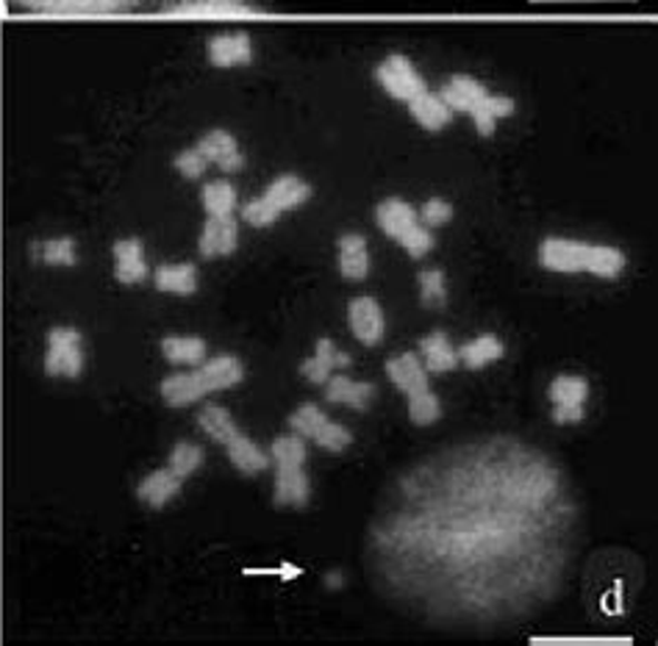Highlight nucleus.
<instances>
[{
  "label": "nucleus",
  "mask_w": 658,
  "mask_h": 646,
  "mask_svg": "<svg viewBox=\"0 0 658 646\" xmlns=\"http://www.w3.org/2000/svg\"><path fill=\"white\" fill-rule=\"evenodd\" d=\"M539 264L550 272H592L598 278H620L626 256L609 245H587L576 239H544L539 245Z\"/></svg>",
  "instance_id": "f257e3e1"
},
{
  "label": "nucleus",
  "mask_w": 658,
  "mask_h": 646,
  "mask_svg": "<svg viewBox=\"0 0 658 646\" xmlns=\"http://www.w3.org/2000/svg\"><path fill=\"white\" fill-rule=\"evenodd\" d=\"M245 378V367L236 356H217L204 361L187 375H170L161 384V397L170 408H187L193 402L204 400L212 391L234 389Z\"/></svg>",
  "instance_id": "f03ea898"
},
{
  "label": "nucleus",
  "mask_w": 658,
  "mask_h": 646,
  "mask_svg": "<svg viewBox=\"0 0 658 646\" xmlns=\"http://www.w3.org/2000/svg\"><path fill=\"white\" fill-rule=\"evenodd\" d=\"M375 222H379V228L384 230L390 239L401 241V247L412 258L429 256L431 247H434V233H431V228H425V225L420 222L418 209L409 206L406 200L390 198L384 200V203H379V209H375Z\"/></svg>",
  "instance_id": "7ed1b4c3"
},
{
  "label": "nucleus",
  "mask_w": 658,
  "mask_h": 646,
  "mask_svg": "<svg viewBox=\"0 0 658 646\" xmlns=\"http://www.w3.org/2000/svg\"><path fill=\"white\" fill-rule=\"evenodd\" d=\"M289 428L297 433L301 438H308L317 447L328 449V453H342L353 444V433L342 425L331 423L317 406H301L289 417Z\"/></svg>",
  "instance_id": "20e7f679"
},
{
  "label": "nucleus",
  "mask_w": 658,
  "mask_h": 646,
  "mask_svg": "<svg viewBox=\"0 0 658 646\" xmlns=\"http://www.w3.org/2000/svg\"><path fill=\"white\" fill-rule=\"evenodd\" d=\"M84 369V339L72 328H53L48 334L45 372L50 378H78Z\"/></svg>",
  "instance_id": "39448f33"
},
{
  "label": "nucleus",
  "mask_w": 658,
  "mask_h": 646,
  "mask_svg": "<svg viewBox=\"0 0 658 646\" xmlns=\"http://www.w3.org/2000/svg\"><path fill=\"white\" fill-rule=\"evenodd\" d=\"M165 17H187V20H245L262 17L264 9L247 0H178L159 11Z\"/></svg>",
  "instance_id": "423d86ee"
},
{
  "label": "nucleus",
  "mask_w": 658,
  "mask_h": 646,
  "mask_svg": "<svg viewBox=\"0 0 658 646\" xmlns=\"http://www.w3.org/2000/svg\"><path fill=\"white\" fill-rule=\"evenodd\" d=\"M375 78H379V83L384 87V92L390 95V98L403 100V103H409V100H414L420 92L429 89L423 76L418 72V67H414L403 53L386 56L379 64V70H375Z\"/></svg>",
  "instance_id": "0eeeda50"
},
{
  "label": "nucleus",
  "mask_w": 658,
  "mask_h": 646,
  "mask_svg": "<svg viewBox=\"0 0 658 646\" xmlns=\"http://www.w3.org/2000/svg\"><path fill=\"white\" fill-rule=\"evenodd\" d=\"M587 395H589V384L583 378H576V375H561V378H556L553 386H550V397H553L556 402V411H553L556 423L559 425L581 423Z\"/></svg>",
  "instance_id": "6e6552de"
},
{
  "label": "nucleus",
  "mask_w": 658,
  "mask_h": 646,
  "mask_svg": "<svg viewBox=\"0 0 658 646\" xmlns=\"http://www.w3.org/2000/svg\"><path fill=\"white\" fill-rule=\"evenodd\" d=\"M347 322H351L353 336L362 345L375 347L384 339V311H381L379 300L373 297H356L347 306Z\"/></svg>",
  "instance_id": "1a4fd4ad"
},
{
  "label": "nucleus",
  "mask_w": 658,
  "mask_h": 646,
  "mask_svg": "<svg viewBox=\"0 0 658 646\" xmlns=\"http://www.w3.org/2000/svg\"><path fill=\"white\" fill-rule=\"evenodd\" d=\"M312 497V486L303 464H275V505L281 508H303Z\"/></svg>",
  "instance_id": "9d476101"
},
{
  "label": "nucleus",
  "mask_w": 658,
  "mask_h": 646,
  "mask_svg": "<svg viewBox=\"0 0 658 646\" xmlns=\"http://www.w3.org/2000/svg\"><path fill=\"white\" fill-rule=\"evenodd\" d=\"M239 245V225L234 217H209L200 230L198 250L204 258L230 256Z\"/></svg>",
  "instance_id": "9b49d317"
},
{
  "label": "nucleus",
  "mask_w": 658,
  "mask_h": 646,
  "mask_svg": "<svg viewBox=\"0 0 658 646\" xmlns=\"http://www.w3.org/2000/svg\"><path fill=\"white\" fill-rule=\"evenodd\" d=\"M206 56L209 61L219 70H228V67H239V64H251L253 59V44L251 37L245 31H234V33H217V37L209 39L206 44Z\"/></svg>",
  "instance_id": "f8f14e48"
},
{
  "label": "nucleus",
  "mask_w": 658,
  "mask_h": 646,
  "mask_svg": "<svg viewBox=\"0 0 658 646\" xmlns=\"http://www.w3.org/2000/svg\"><path fill=\"white\" fill-rule=\"evenodd\" d=\"M195 148L206 156L209 165H217L223 172H239L245 167V153H242L236 137H230L228 131H219V128L209 131L206 137H200Z\"/></svg>",
  "instance_id": "ddd939ff"
},
{
  "label": "nucleus",
  "mask_w": 658,
  "mask_h": 646,
  "mask_svg": "<svg viewBox=\"0 0 658 646\" xmlns=\"http://www.w3.org/2000/svg\"><path fill=\"white\" fill-rule=\"evenodd\" d=\"M115 252V278L120 284H143L148 278V261H145V247L139 239H120L111 247Z\"/></svg>",
  "instance_id": "4468645a"
},
{
  "label": "nucleus",
  "mask_w": 658,
  "mask_h": 646,
  "mask_svg": "<svg viewBox=\"0 0 658 646\" xmlns=\"http://www.w3.org/2000/svg\"><path fill=\"white\" fill-rule=\"evenodd\" d=\"M373 397H375V384H367V380H351V378H342V375L325 380V400L336 402V406L367 411Z\"/></svg>",
  "instance_id": "2eb2a0df"
},
{
  "label": "nucleus",
  "mask_w": 658,
  "mask_h": 646,
  "mask_svg": "<svg viewBox=\"0 0 658 646\" xmlns=\"http://www.w3.org/2000/svg\"><path fill=\"white\" fill-rule=\"evenodd\" d=\"M487 95H489L487 87H483L481 81L459 72V76H453L448 83H444L439 98L450 106V111H464V115H470V111H475L478 106L483 103Z\"/></svg>",
  "instance_id": "dca6fc26"
},
{
  "label": "nucleus",
  "mask_w": 658,
  "mask_h": 646,
  "mask_svg": "<svg viewBox=\"0 0 658 646\" xmlns=\"http://www.w3.org/2000/svg\"><path fill=\"white\" fill-rule=\"evenodd\" d=\"M386 375H390L392 384L403 391V395H418V391L431 389L429 375H425L423 361H420L414 352H403V356H395L386 361Z\"/></svg>",
  "instance_id": "f3484780"
},
{
  "label": "nucleus",
  "mask_w": 658,
  "mask_h": 646,
  "mask_svg": "<svg viewBox=\"0 0 658 646\" xmlns=\"http://www.w3.org/2000/svg\"><path fill=\"white\" fill-rule=\"evenodd\" d=\"M262 198L267 200L278 215H284V211L301 209V206L312 198V187L297 176H281L269 183L267 192H264Z\"/></svg>",
  "instance_id": "a211bd4d"
},
{
  "label": "nucleus",
  "mask_w": 658,
  "mask_h": 646,
  "mask_svg": "<svg viewBox=\"0 0 658 646\" xmlns=\"http://www.w3.org/2000/svg\"><path fill=\"white\" fill-rule=\"evenodd\" d=\"M345 367H351V356H347V352L336 350L334 341H331V339H320L317 341V352H314V358L303 361L301 375L306 380H312V384H325V380L331 378V372H334V369H345Z\"/></svg>",
  "instance_id": "6ab92c4d"
},
{
  "label": "nucleus",
  "mask_w": 658,
  "mask_h": 646,
  "mask_svg": "<svg viewBox=\"0 0 658 646\" xmlns=\"http://www.w3.org/2000/svg\"><path fill=\"white\" fill-rule=\"evenodd\" d=\"M181 486H184V477H178L176 471L167 466V469L154 471V475H148L143 483H139L137 497L143 499L145 505H150V508H165L173 497H178Z\"/></svg>",
  "instance_id": "aec40b11"
},
{
  "label": "nucleus",
  "mask_w": 658,
  "mask_h": 646,
  "mask_svg": "<svg viewBox=\"0 0 658 646\" xmlns=\"http://www.w3.org/2000/svg\"><path fill=\"white\" fill-rule=\"evenodd\" d=\"M409 115H412L414 122H420L425 131H442V128L450 126V120H453L450 106L444 103L439 95L429 92V89L420 92L414 100H409Z\"/></svg>",
  "instance_id": "412c9836"
},
{
  "label": "nucleus",
  "mask_w": 658,
  "mask_h": 646,
  "mask_svg": "<svg viewBox=\"0 0 658 646\" xmlns=\"http://www.w3.org/2000/svg\"><path fill=\"white\" fill-rule=\"evenodd\" d=\"M154 284L165 295L189 297L198 289V269L195 264H161L154 275Z\"/></svg>",
  "instance_id": "4be33fe9"
},
{
  "label": "nucleus",
  "mask_w": 658,
  "mask_h": 646,
  "mask_svg": "<svg viewBox=\"0 0 658 646\" xmlns=\"http://www.w3.org/2000/svg\"><path fill=\"white\" fill-rule=\"evenodd\" d=\"M340 272L347 280H364L370 272L367 239L362 233H345L340 239Z\"/></svg>",
  "instance_id": "5701e85b"
},
{
  "label": "nucleus",
  "mask_w": 658,
  "mask_h": 646,
  "mask_svg": "<svg viewBox=\"0 0 658 646\" xmlns=\"http://www.w3.org/2000/svg\"><path fill=\"white\" fill-rule=\"evenodd\" d=\"M225 453H228L230 464L242 471V475H262L269 466V455L264 449H258L251 438H245L242 433H236L234 438L223 444Z\"/></svg>",
  "instance_id": "b1692460"
},
{
  "label": "nucleus",
  "mask_w": 658,
  "mask_h": 646,
  "mask_svg": "<svg viewBox=\"0 0 658 646\" xmlns=\"http://www.w3.org/2000/svg\"><path fill=\"white\" fill-rule=\"evenodd\" d=\"M420 352L425 358V369L429 372H450V369L459 367V352L450 345L444 334H431L420 341Z\"/></svg>",
  "instance_id": "393cba45"
},
{
  "label": "nucleus",
  "mask_w": 658,
  "mask_h": 646,
  "mask_svg": "<svg viewBox=\"0 0 658 646\" xmlns=\"http://www.w3.org/2000/svg\"><path fill=\"white\" fill-rule=\"evenodd\" d=\"M161 352L170 364H187V367H200L206 361V341L198 336H167L161 341Z\"/></svg>",
  "instance_id": "a878e982"
},
{
  "label": "nucleus",
  "mask_w": 658,
  "mask_h": 646,
  "mask_svg": "<svg viewBox=\"0 0 658 646\" xmlns=\"http://www.w3.org/2000/svg\"><path fill=\"white\" fill-rule=\"evenodd\" d=\"M459 352V361L464 364L467 369H483L489 364H494L498 358H503V341L498 336H478V339L467 341Z\"/></svg>",
  "instance_id": "bb28decb"
},
{
  "label": "nucleus",
  "mask_w": 658,
  "mask_h": 646,
  "mask_svg": "<svg viewBox=\"0 0 658 646\" xmlns=\"http://www.w3.org/2000/svg\"><path fill=\"white\" fill-rule=\"evenodd\" d=\"M511 115H514V100L505 98V95H487L483 103L478 106L475 111H470L472 122H475L481 137H492L500 117H511Z\"/></svg>",
  "instance_id": "cd10ccee"
},
{
  "label": "nucleus",
  "mask_w": 658,
  "mask_h": 646,
  "mask_svg": "<svg viewBox=\"0 0 658 646\" xmlns=\"http://www.w3.org/2000/svg\"><path fill=\"white\" fill-rule=\"evenodd\" d=\"M137 0H22L28 9H45V11H117L128 9Z\"/></svg>",
  "instance_id": "c85d7f7f"
},
{
  "label": "nucleus",
  "mask_w": 658,
  "mask_h": 646,
  "mask_svg": "<svg viewBox=\"0 0 658 646\" xmlns=\"http://www.w3.org/2000/svg\"><path fill=\"white\" fill-rule=\"evenodd\" d=\"M239 195L230 181H209L204 187V209L209 217H234Z\"/></svg>",
  "instance_id": "c756f323"
},
{
  "label": "nucleus",
  "mask_w": 658,
  "mask_h": 646,
  "mask_svg": "<svg viewBox=\"0 0 658 646\" xmlns=\"http://www.w3.org/2000/svg\"><path fill=\"white\" fill-rule=\"evenodd\" d=\"M33 258H37L39 264H48V267H76V241L67 239V236H61V239L37 241V245H33Z\"/></svg>",
  "instance_id": "7c9ffc66"
},
{
  "label": "nucleus",
  "mask_w": 658,
  "mask_h": 646,
  "mask_svg": "<svg viewBox=\"0 0 658 646\" xmlns=\"http://www.w3.org/2000/svg\"><path fill=\"white\" fill-rule=\"evenodd\" d=\"M198 425L204 428L206 436H212L219 444H225L228 438H234L236 433H239V428H236V423H234V417H230V414L225 411V408H219V406H206L204 411H200Z\"/></svg>",
  "instance_id": "2f4dec72"
},
{
  "label": "nucleus",
  "mask_w": 658,
  "mask_h": 646,
  "mask_svg": "<svg viewBox=\"0 0 658 646\" xmlns=\"http://www.w3.org/2000/svg\"><path fill=\"white\" fill-rule=\"evenodd\" d=\"M420 300L425 308H442L448 302V284H444L442 269H423L418 275Z\"/></svg>",
  "instance_id": "473e14b6"
},
{
  "label": "nucleus",
  "mask_w": 658,
  "mask_h": 646,
  "mask_svg": "<svg viewBox=\"0 0 658 646\" xmlns=\"http://www.w3.org/2000/svg\"><path fill=\"white\" fill-rule=\"evenodd\" d=\"M200 464H204V449L193 441H181V444H176V449L170 453V464L167 466H170L178 477H184V480H187L189 475H195V471H198Z\"/></svg>",
  "instance_id": "72a5a7b5"
},
{
  "label": "nucleus",
  "mask_w": 658,
  "mask_h": 646,
  "mask_svg": "<svg viewBox=\"0 0 658 646\" xmlns=\"http://www.w3.org/2000/svg\"><path fill=\"white\" fill-rule=\"evenodd\" d=\"M409 417L414 425H431L442 417V406H439V397L431 389L418 391V395L409 397Z\"/></svg>",
  "instance_id": "f704fd0d"
},
{
  "label": "nucleus",
  "mask_w": 658,
  "mask_h": 646,
  "mask_svg": "<svg viewBox=\"0 0 658 646\" xmlns=\"http://www.w3.org/2000/svg\"><path fill=\"white\" fill-rule=\"evenodd\" d=\"M269 460L273 464H306V438H301L297 433L275 438Z\"/></svg>",
  "instance_id": "c9c22d12"
},
{
  "label": "nucleus",
  "mask_w": 658,
  "mask_h": 646,
  "mask_svg": "<svg viewBox=\"0 0 658 646\" xmlns=\"http://www.w3.org/2000/svg\"><path fill=\"white\" fill-rule=\"evenodd\" d=\"M278 211H275L264 198H253L242 206V219H245L247 225H253V228H269V225L278 222Z\"/></svg>",
  "instance_id": "e433bc0d"
},
{
  "label": "nucleus",
  "mask_w": 658,
  "mask_h": 646,
  "mask_svg": "<svg viewBox=\"0 0 658 646\" xmlns=\"http://www.w3.org/2000/svg\"><path fill=\"white\" fill-rule=\"evenodd\" d=\"M173 165H176V170L181 172L187 181H198V178L206 172V167H209V161H206V156L200 153L198 148H189V150H181Z\"/></svg>",
  "instance_id": "4c0bfd02"
},
{
  "label": "nucleus",
  "mask_w": 658,
  "mask_h": 646,
  "mask_svg": "<svg viewBox=\"0 0 658 646\" xmlns=\"http://www.w3.org/2000/svg\"><path fill=\"white\" fill-rule=\"evenodd\" d=\"M418 215L425 228H442V225H448L450 219H453V206L442 198H431L429 203L423 206V211H418Z\"/></svg>",
  "instance_id": "58836bf2"
}]
</instances>
